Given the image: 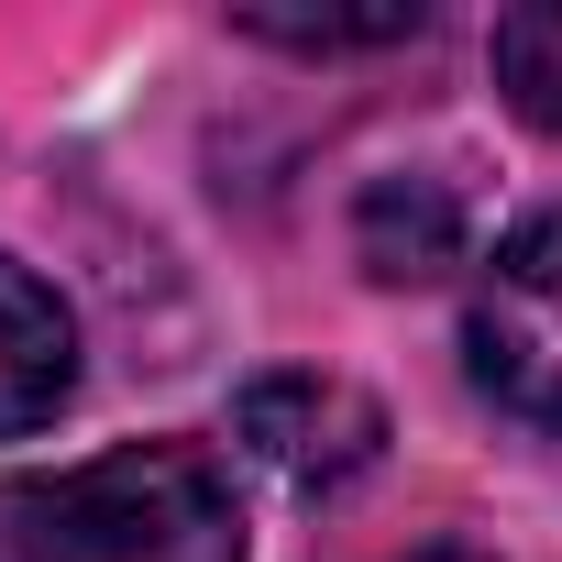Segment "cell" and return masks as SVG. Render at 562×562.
Wrapping results in <instances>:
<instances>
[{"label":"cell","mask_w":562,"mask_h":562,"mask_svg":"<svg viewBox=\"0 0 562 562\" xmlns=\"http://www.w3.org/2000/svg\"><path fill=\"white\" fill-rule=\"evenodd\" d=\"M67 386H78V321H67V299L45 288L34 265L0 254V441L45 430L67 408Z\"/></svg>","instance_id":"4"},{"label":"cell","mask_w":562,"mask_h":562,"mask_svg":"<svg viewBox=\"0 0 562 562\" xmlns=\"http://www.w3.org/2000/svg\"><path fill=\"white\" fill-rule=\"evenodd\" d=\"M452 243H463L452 188H430V177H386V188L364 199V265H375V276H441Z\"/></svg>","instance_id":"5"},{"label":"cell","mask_w":562,"mask_h":562,"mask_svg":"<svg viewBox=\"0 0 562 562\" xmlns=\"http://www.w3.org/2000/svg\"><path fill=\"white\" fill-rule=\"evenodd\" d=\"M243 441L299 485H342V474L375 463L386 408L364 386H342V375H265V386H243Z\"/></svg>","instance_id":"3"},{"label":"cell","mask_w":562,"mask_h":562,"mask_svg":"<svg viewBox=\"0 0 562 562\" xmlns=\"http://www.w3.org/2000/svg\"><path fill=\"white\" fill-rule=\"evenodd\" d=\"M419 562H485V551H419Z\"/></svg>","instance_id":"8"},{"label":"cell","mask_w":562,"mask_h":562,"mask_svg":"<svg viewBox=\"0 0 562 562\" xmlns=\"http://www.w3.org/2000/svg\"><path fill=\"white\" fill-rule=\"evenodd\" d=\"M463 364L507 419L562 430V210L485 254L474 310H463Z\"/></svg>","instance_id":"2"},{"label":"cell","mask_w":562,"mask_h":562,"mask_svg":"<svg viewBox=\"0 0 562 562\" xmlns=\"http://www.w3.org/2000/svg\"><path fill=\"white\" fill-rule=\"evenodd\" d=\"M430 12L419 0H397V12H364V23H331V12H254L243 34H265V45H299V56H342V45H408Z\"/></svg>","instance_id":"7"},{"label":"cell","mask_w":562,"mask_h":562,"mask_svg":"<svg viewBox=\"0 0 562 562\" xmlns=\"http://www.w3.org/2000/svg\"><path fill=\"white\" fill-rule=\"evenodd\" d=\"M0 562H243V507L199 441H122L0 485Z\"/></svg>","instance_id":"1"},{"label":"cell","mask_w":562,"mask_h":562,"mask_svg":"<svg viewBox=\"0 0 562 562\" xmlns=\"http://www.w3.org/2000/svg\"><path fill=\"white\" fill-rule=\"evenodd\" d=\"M485 67H496V89H507V111H518V122L562 133V12H551V0H529V12H507V23H496Z\"/></svg>","instance_id":"6"}]
</instances>
